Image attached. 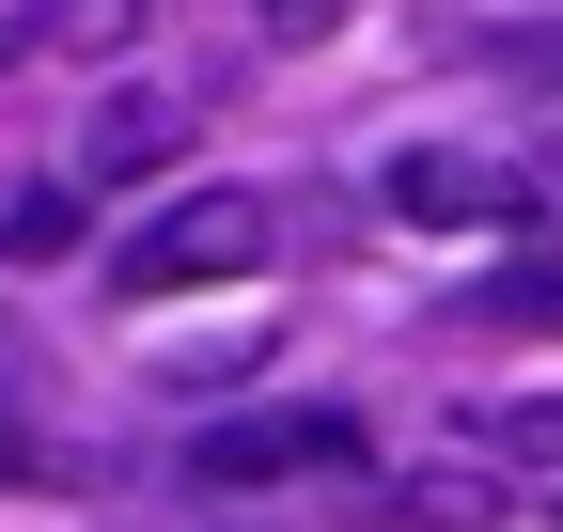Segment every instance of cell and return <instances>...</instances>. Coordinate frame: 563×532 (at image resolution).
I'll return each mask as SVG.
<instances>
[{
    "instance_id": "1",
    "label": "cell",
    "mask_w": 563,
    "mask_h": 532,
    "mask_svg": "<svg viewBox=\"0 0 563 532\" xmlns=\"http://www.w3.org/2000/svg\"><path fill=\"white\" fill-rule=\"evenodd\" d=\"M266 251H282L266 188H173V204L110 251V298H203V282H251Z\"/></svg>"
},
{
    "instance_id": "2",
    "label": "cell",
    "mask_w": 563,
    "mask_h": 532,
    "mask_svg": "<svg viewBox=\"0 0 563 532\" xmlns=\"http://www.w3.org/2000/svg\"><path fill=\"white\" fill-rule=\"evenodd\" d=\"M298 470H361V423L344 408H235L188 439V486H298Z\"/></svg>"
},
{
    "instance_id": "3",
    "label": "cell",
    "mask_w": 563,
    "mask_h": 532,
    "mask_svg": "<svg viewBox=\"0 0 563 532\" xmlns=\"http://www.w3.org/2000/svg\"><path fill=\"white\" fill-rule=\"evenodd\" d=\"M376 204L422 220V235H485V220H532L548 173H517V157H454V142H407V157L376 173Z\"/></svg>"
},
{
    "instance_id": "4",
    "label": "cell",
    "mask_w": 563,
    "mask_h": 532,
    "mask_svg": "<svg viewBox=\"0 0 563 532\" xmlns=\"http://www.w3.org/2000/svg\"><path fill=\"white\" fill-rule=\"evenodd\" d=\"M141 32H157V0H32V47H63V63H125Z\"/></svg>"
},
{
    "instance_id": "5",
    "label": "cell",
    "mask_w": 563,
    "mask_h": 532,
    "mask_svg": "<svg viewBox=\"0 0 563 532\" xmlns=\"http://www.w3.org/2000/svg\"><path fill=\"white\" fill-rule=\"evenodd\" d=\"M470 439H485V454H517V470H563V391H485Z\"/></svg>"
},
{
    "instance_id": "6",
    "label": "cell",
    "mask_w": 563,
    "mask_h": 532,
    "mask_svg": "<svg viewBox=\"0 0 563 532\" xmlns=\"http://www.w3.org/2000/svg\"><path fill=\"white\" fill-rule=\"evenodd\" d=\"M454 329H563V266H485L454 298Z\"/></svg>"
},
{
    "instance_id": "7",
    "label": "cell",
    "mask_w": 563,
    "mask_h": 532,
    "mask_svg": "<svg viewBox=\"0 0 563 532\" xmlns=\"http://www.w3.org/2000/svg\"><path fill=\"white\" fill-rule=\"evenodd\" d=\"M157 157H173V110H157V95L95 110V142H79V173H110V188H125V173H157Z\"/></svg>"
},
{
    "instance_id": "8",
    "label": "cell",
    "mask_w": 563,
    "mask_h": 532,
    "mask_svg": "<svg viewBox=\"0 0 563 532\" xmlns=\"http://www.w3.org/2000/svg\"><path fill=\"white\" fill-rule=\"evenodd\" d=\"M0 251H16V266L79 251V188H16V204H0Z\"/></svg>"
},
{
    "instance_id": "9",
    "label": "cell",
    "mask_w": 563,
    "mask_h": 532,
    "mask_svg": "<svg viewBox=\"0 0 563 532\" xmlns=\"http://www.w3.org/2000/svg\"><path fill=\"white\" fill-rule=\"evenodd\" d=\"M251 16H266V32H298V47H313V32H344V16H361V0H251Z\"/></svg>"
}]
</instances>
